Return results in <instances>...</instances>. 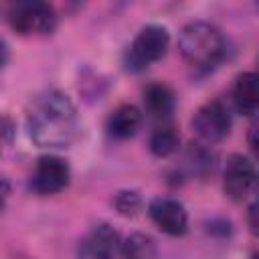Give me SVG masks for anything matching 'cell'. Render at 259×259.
<instances>
[{
  "mask_svg": "<svg viewBox=\"0 0 259 259\" xmlns=\"http://www.w3.org/2000/svg\"><path fill=\"white\" fill-rule=\"evenodd\" d=\"M26 130L40 148H69L81 132V121L71 97L59 89L36 95L26 109Z\"/></svg>",
  "mask_w": 259,
  "mask_h": 259,
  "instance_id": "6da1fadb",
  "label": "cell"
},
{
  "mask_svg": "<svg viewBox=\"0 0 259 259\" xmlns=\"http://www.w3.org/2000/svg\"><path fill=\"white\" fill-rule=\"evenodd\" d=\"M178 49L188 65L200 71H208L223 59L225 38L214 24L194 20L180 30Z\"/></svg>",
  "mask_w": 259,
  "mask_h": 259,
  "instance_id": "7a4b0ae2",
  "label": "cell"
},
{
  "mask_svg": "<svg viewBox=\"0 0 259 259\" xmlns=\"http://www.w3.org/2000/svg\"><path fill=\"white\" fill-rule=\"evenodd\" d=\"M170 45V32L162 24H148L144 26L136 38L130 42L123 65L130 73H142L156 61H160Z\"/></svg>",
  "mask_w": 259,
  "mask_h": 259,
  "instance_id": "3957f363",
  "label": "cell"
},
{
  "mask_svg": "<svg viewBox=\"0 0 259 259\" xmlns=\"http://www.w3.org/2000/svg\"><path fill=\"white\" fill-rule=\"evenodd\" d=\"M8 22L18 34H49L57 26V14L47 2L26 0L10 6Z\"/></svg>",
  "mask_w": 259,
  "mask_h": 259,
  "instance_id": "277c9868",
  "label": "cell"
},
{
  "mask_svg": "<svg viewBox=\"0 0 259 259\" xmlns=\"http://www.w3.org/2000/svg\"><path fill=\"white\" fill-rule=\"evenodd\" d=\"M71 168L59 156H42L38 158L32 176H30V190L36 194H57L69 186Z\"/></svg>",
  "mask_w": 259,
  "mask_h": 259,
  "instance_id": "5b68a950",
  "label": "cell"
},
{
  "mask_svg": "<svg viewBox=\"0 0 259 259\" xmlns=\"http://www.w3.org/2000/svg\"><path fill=\"white\" fill-rule=\"evenodd\" d=\"M257 182V170L255 164L243 156V154H233L229 156L225 170H223V190L231 200H243L247 198Z\"/></svg>",
  "mask_w": 259,
  "mask_h": 259,
  "instance_id": "8992f818",
  "label": "cell"
},
{
  "mask_svg": "<svg viewBox=\"0 0 259 259\" xmlns=\"http://www.w3.org/2000/svg\"><path fill=\"white\" fill-rule=\"evenodd\" d=\"M192 130L206 144L221 142L223 138H227V134L231 130L229 109L221 101H208V103H204L194 113V117H192Z\"/></svg>",
  "mask_w": 259,
  "mask_h": 259,
  "instance_id": "52a82bcc",
  "label": "cell"
},
{
  "mask_svg": "<svg viewBox=\"0 0 259 259\" xmlns=\"http://www.w3.org/2000/svg\"><path fill=\"white\" fill-rule=\"evenodd\" d=\"M148 212H150V219L154 221V225L170 237H180L188 229V214H186L182 202H178L174 198H168V196L152 198L148 204Z\"/></svg>",
  "mask_w": 259,
  "mask_h": 259,
  "instance_id": "ba28073f",
  "label": "cell"
},
{
  "mask_svg": "<svg viewBox=\"0 0 259 259\" xmlns=\"http://www.w3.org/2000/svg\"><path fill=\"white\" fill-rule=\"evenodd\" d=\"M119 255V233L109 225H97L79 249V259H117Z\"/></svg>",
  "mask_w": 259,
  "mask_h": 259,
  "instance_id": "9c48e42d",
  "label": "cell"
},
{
  "mask_svg": "<svg viewBox=\"0 0 259 259\" xmlns=\"http://www.w3.org/2000/svg\"><path fill=\"white\" fill-rule=\"evenodd\" d=\"M140 125H142V113L136 105L130 103L115 107L107 117V134L115 140H127L136 136Z\"/></svg>",
  "mask_w": 259,
  "mask_h": 259,
  "instance_id": "30bf717a",
  "label": "cell"
},
{
  "mask_svg": "<svg viewBox=\"0 0 259 259\" xmlns=\"http://www.w3.org/2000/svg\"><path fill=\"white\" fill-rule=\"evenodd\" d=\"M233 99L243 115H253L259 107V77L255 73H241L233 87Z\"/></svg>",
  "mask_w": 259,
  "mask_h": 259,
  "instance_id": "8fae6325",
  "label": "cell"
},
{
  "mask_svg": "<svg viewBox=\"0 0 259 259\" xmlns=\"http://www.w3.org/2000/svg\"><path fill=\"white\" fill-rule=\"evenodd\" d=\"M174 91L164 83H152L144 91L146 111L156 119H168L174 111Z\"/></svg>",
  "mask_w": 259,
  "mask_h": 259,
  "instance_id": "7c38bea8",
  "label": "cell"
},
{
  "mask_svg": "<svg viewBox=\"0 0 259 259\" xmlns=\"http://www.w3.org/2000/svg\"><path fill=\"white\" fill-rule=\"evenodd\" d=\"M121 255L123 259H158V249L150 235L134 233L121 243Z\"/></svg>",
  "mask_w": 259,
  "mask_h": 259,
  "instance_id": "4fadbf2b",
  "label": "cell"
},
{
  "mask_svg": "<svg viewBox=\"0 0 259 259\" xmlns=\"http://www.w3.org/2000/svg\"><path fill=\"white\" fill-rule=\"evenodd\" d=\"M180 146V136L172 125L158 127L152 138H150V152L158 158H168L172 156Z\"/></svg>",
  "mask_w": 259,
  "mask_h": 259,
  "instance_id": "5bb4252c",
  "label": "cell"
},
{
  "mask_svg": "<svg viewBox=\"0 0 259 259\" xmlns=\"http://www.w3.org/2000/svg\"><path fill=\"white\" fill-rule=\"evenodd\" d=\"M212 154L202 148L200 144H192V148L188 150L186 154V166H188V172L194 174V176H206L210 170H212Z\"/></svg>",
  "mask_w": 259,
  "mask_h": 259,
  "instance_id": "9a60e30c",
  "label": "cell"
},
{
  "mask_svg": "<svg viewBox=\"0 0 259 259\" xmlns=\"http://www.w3.org/2000/svg\"><path fill=\"white\" fill-rule=\"evenodd\" d=\"M113 204H115L119 214L134 217L140 210V206H142V198H140V194L136 190H121V192H117Z\"/></svg>",
  "mask_w": 259,
  "mask_h": 259,
  "instance_id": "2e32d148",
  "label": "cell"
},
{
  "mask_svg": "<svg viewBox=\"0 0 259 259\" xmlns=\"http://www.w3.org/2000/svg\"><path fill=\"white\" fill-rule=\"evenodd\" d=\"M8 194H10V184H8L6 178L0 176V210L4 208V204H6V200H8Z\"/></svg>",
  "mask_w": 259,
  "mask_h": 259,
  "instance_id": "e0dca14e",
  "label": "cell"
},
{
  "mask_svg": "<svg viewBox=\"0 0 259 259\" xmlns=\"http://www.w3.org/2000/svg\"><path fill=\"white\" fill-rule=\"evenodd\" d=\"M6 61H8V47H6V42L0 38V69L6 65Z\"/></svg>",
  "mask_w": 259,
  "mask_h": 259,
  "instance_id": "ac0fdd59",
  "label": "cell"
},
{
  "mask_svg": "<svg viewBox=\"0 0 259 259\" xmlns=\"http://www.w3.org/2000/svg\"><path fill=\"white\" fill-rule=\"evenodd\" d=\"M249 210H251V231H253V233H257V221H255V212H257V206L253 204Z\"/></svg>",
  "mask_w": 259,
  "mask_h": 259,
  "instance_id": "d6986e66",
  "label": "cell"
}]
</instances>
